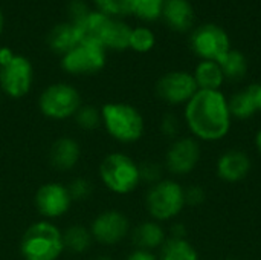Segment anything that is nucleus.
<instances>
[{"label": "nucleus", "instance_id": "nucleus-1", "mask_svg": "<svg viewBox=\"0 0 261 260\" xmlns=\"http://www.w3.org/2000/svg\"><path fill=\"white\" fill-rule=\"evenodd\" d=\"M184 121L197 141L216 143L223 139L232 126L226 97L220 90H197L185 104Z\"/></svg>", "mask_w": 261, "mask_h": 260}, {"label": "nucleus", "instance_id": "nucleus-2", "mask_svg": "<svg viewBox=\"0 0 261 260\" xmlns=\"http://www.w3.org/2000/svg\"><path fill=\"white\" fill-rule=\"evenodd\" d=\"M63 253V231L50 221L34 222L21 236L20 254L23 260H58Z\"/></svg>", "mask_w": 261, "mask_h": 260}, {"label": "nucleus", "instance_id": "nucleus-3", "mask_svg": "<svg viewBox=\"0 0 261 260\" xmlns=\"http://www.w3.org/2000/svg\"><path fill=\"white\" fill-rule=\"evenodd\" d=\"M101 120L106 132L121 144H133L144 136V116L128 103H106L101 107Z\"/></svg>", "mask_w": 261, "mask_h": 260}, {"label": "nucleus", "instance_id": "nucleus-4", "mask_svg": "<svg viewBox=\"0 0 261 260\" xmlns=\"http://www.w3.org/2000/svg\"><path fill=\"white\" fill-rule=\"evenodd\" d=\"M98 172L104 187L115 195H130L141 184L139 164L122 152L104 156Z\"/></svg>", "mask_w": 261, "mask_h": 260}, {"label": "nucleus", "instance_id": "nucleus-5", "mask_svg": "<svg viewBox=\"0 0 261 260\" xmlns=\"http://www.w3.org/2000/svg\"><path fill=\"white\" fill-rule=\"evenodd\" d=\"M185 207V188L174 179H161L145 195L147 213L159 224L176 219Z\"/></svg>", "mask_w": 261, "mask_h": 260}, {"label": "nucleus", "instance_id": "nucleus-6", "mask_svg": "<svg viewBox=\"0 0 261 260\" xmlns=\"http://www.w3.org/2000/svg\"><path fill=\"white\" fill-rule=\"evenodd\" d=\"M81 107L80 92L67 83H55L47 86L38 98L40 112L54 121H63L75 116Z\"/></svg>", "mask_w": 261, "mask_h": 260}, {"label": "nucleus", "instance_id": "nucleus-7", "mask_svg": "<svg viewBox=\"0 0 261 260\" xmlns=\"http://www.w3.org/2000/svg\"><path fill=\"white\" fill-rule=\"evenodd\" d=\"M34 81V69L31 61L23 55L12 58L0 66V87L9 98L18 100L29 93Z\"/></svg>", "mask_w": 261, "mask_h": 260}, {"label": "nucleus", "instance_id": "nucleus-8", "mask_svg": "<svg viewBox=\"0 0 261 260\" xmlns=\"http://www.w3.org/2000/svg\"><path fill=\"white\" fill-rule=\"evenodd\" d=\"M200 158V141L193 136L176 138L165 153V169L173 176H185L197 167Z\"/></svg>", "mask_w": 261, "mask_h": 260}, {"label": "nucleus", "instance_id": "nucleus-9", "mask_svg": "<svg viewBox=\"0 0 261 260\" xmlns=\"http://www.w3.org/2000/svg\"><path fill=\"white\" fill-rule=\"evenodd\" d=\"M106 66V49L99 44L80 43L61 58V67L72 75H92Z\"/></svg>", "mask_w": 261, "mask_h": 260}, {"label": "nucleus", "instance_id": "nucleus-10", "mask_svg": "<svg viewBox=\"0 0 261 260\" xmlns=\"http://www.w3.org/2000/svg\"><path fill=\"white\" fill-rule=\"evenodd\" d=\"M199 87L194 75L184 70H174L162 75L156 84L158 97L170 106H185L196 93Z\"/></svg>", "mask_w": 261, "mask_h": 260}, {"label": "nucleus", "instance_id": "nucleus-11", "mask_svg": "<svg viewBox=\"0 0 261 260\" xmlns=\"http://www.w3.org/2000/svg\"><path fill=\"white\" fill-rule=\"evenodd\" d=\"M92 239L101 245H116L122 242L132 231L128 218L119 210H106L99 213L90 225Z\"/></svg>", "mask_w": 261, "mask_h": 260}, {"label": "nucleus", "instance_id": "nucleus-12", "mask_svg": "<svg viewBox=\"0 0 261 260\" xmlns=\"http://www.w3.org/2000/svg\"><path fill=\"white\" fill-rule=\"evenodd\" d=\"M191 48L202 60L217 63L231 51L228 34L216 25H205L196 29L191 35Z\"/></svg>", "mask_w": 261, "mask_h": 260}, {"label": "nucleus", "instance_id": "nucleus-13", "mask_svg": "<svg viewBox=\"0 0 261 260\" xmlns=\"http://www.w3.org/2000/svg\"><path fill=\"white\" fill-rule=\"evenodd\" d=\"M34 204L40 216L46 221H54L69 213L73 201L66 185L60 182H46L35 192Z\"/></svg>", "mask_w": 261, "mask_h": 260}, {"label": "nucleus", "instance_id": "nucleus-14", "mask_svg": "<svg viewBox=\"0 0 261 260\" xmlns=\"http://www.w3.org/2000/svg\"><path fill=\"white\" fill-rule=\"evenodd\" d=\"M252 169V161L246 152L232 149L225 152L216 164L217 176L228 184H236L243 181Z\"/></svg>", "mask_w": 261, "mask_h": 260}, {"label": "nucleus", "instance_id": "nucleus-15", "mask_svg": "<svg viewBox=\"0 0 261 260\" xmlns=\"http://www.w3.org/2000/svg\"><path fill=\"white\" fill-rule=\"evenodd\" d=\"M81 158V147L76 139L70 136H61L55 139L49 149V162L55 170L69 172Z\"/></svg>", "mask_w": 261, "mask_h": 260}, {"label": "nucleus", "instance_id": "nucleus-16", "mask_svg": "<svg viewBox=\"0 0 261 260\" xmlns=\"http://www.w3.org/2000/svg\"><path fill=\"white\" fill-rule=\"evenodd\" d=\"M130 238L135 248L154 253V250H159L167 241V233L159 222L151 219L136 225L130 231Z\"/></svg>", "mask_w": 261, "mask_h": 260}, {"label": "nucleus", "instance_id": "nucleus-17", "mask_svg": "<svg viewBox=\"0 0 261 260\" xmlns=\"http://www.w3.org/2000/svg\"><path fill=\"white\" fill-rule=\"evenodd\" d=\"M232 120H249L258 112V84H251L236 92L228 100Z\"/></svg>", "mask_w": 261, "mask_h": 260}, {"label": "nucleus", "instance_id": "nucleus-18", "mask_svg": "<svg viewBox=\"0 0 261 260\" xmlns=\"http://www.w3.org/2000/svg\"><path fill=\"white\" fill-rule=\"evenodd\" d=\"M162 15L176 31L190 29L194 20V11L188 0H165Z\"/></svg>", "mask_w": 261, "mask_h": 260}, {"label": "nucleus", "instance_id": "nucleus-19", "mask_svg": "<svg viewBox=\"0 0 261 260\" xmlns=\"http://www.w3.org/2000/svg\"><path fill=\"white\" fill-rule=\"evenodd\" d=\"M49 48L57 54H67L73 48L80 44V35L73 23H61L57 25L47 37Z\"/></svg>", "mask_w": 261, "mask_h": 260}, {"label": "nucleus", "instance_id": "nucleus-20", "mask_svg": "<svg viewBox=\"0 0 261 260\" xmlns=\"http://www.w3.org/2000/svg\"><path fill=\"white\" fill-rule=\"evenodd\" d=\"M159 260H200L194 245L187 238H167L159 248Z\"/></svg>", "mask_w": 261, "mask_h": 260}, {"label": "nucleus", "instance_id": "nucleus-21", "mask_svg": "<svg viewBox=\"0 0 261 260\" xmlns=\"http://www.w3.org/2000/svg\"><path fill=\"white\" fill-rule=\"evenodd\" d=\"M193 75L199 90H220L225 81V75L217 61L202 60Z\"/></svg>", "mask_w": 261, "mask_h": 260}, {"label": "nucleus", "instance_id": "nucleus-22", "mask_svg": "<svg viewBox=\"0 0 261 260\" xmlns=\"http://www.w3.org/2000/svg\"><path fill=\"white\" fill-rule=\"evenodd\" d=\"M130 35L132 28H128L125 23L119 20H110L104 37H102V46L104 49H115V51H124L130 48Z\"/></svg>", "mask_w": 261, "mask_h": 260}, {"label": "nucleus", "instance_id": "nucleus-23", "mask_svg": "<svg viewBox=\"0 0 261 260\" xmlns=\"http://www.w3.org/2000/svg\"><path fill=\"white\" fill-rule=\"evenodd\" d=\"M63 242H64V251L73 254H83L90 248L93 239L89 228L83 225H72L66 231H63Z\"/></svg>", "mask_w": 261, "mask_h": 260}, {"label": "nucleus", "instance_id": "nucleus-24", "mask_svg": "<svg viewBox=\"0 0 261 260\" xmlns=\"http://www.w3.org/2000/svg\"><path fill=\"white\" fill-rule=\"evenodd\" d=\"M222 72L225 75V80H232V81H239L242 80L246 72H248V61L246 57L240 52V51H234L231 49L220 61H219Z\"/></svg>", "mask_w": 261, "mask_h": 260}, {"label": "nucleus", "instance_id": "nucleus-25", "mask_svg": "<svg viewBox=\"0 0 261 260\" xmlns=\"http://www.w3.org/2000/svg\"><path fill=\"white\" fill-rule=\"evenodd\" d=\"M73 118H75L78 127L83 129V130H95L99 126H102L101 109H98L95 106H90V104L81 106Z\"/></svg>", "mask_w": 261, "mask_h": 260}, {"label": "nucleus", "instance_id": "nucleus-26", "mask_svg": "<svg viewBox=\"0 0 261 260\" xmlns=\"http://www.w3.org/2000/svg\"><path fill=\"white\" fill-rule=\"evenodd\" d=\"M101 12L107 15H127L135 12L136 0H95Z\"/></svg>", "mask_w": 261, "mask_h": 260}, {"label": "nucleus", "instance_id": "nucleus-27", "mask_svg": "<svg viewBox=\"0 0 261 260\" xmlns=\"http://www.w3.org/2000/svg\"><path fill=\"white\" fill-rule=\"evenodd\" d=\"M154 46V35L148 28H135L130 35V48L136 52H148Z\"/></svg>", "mask_w": 261, "mask_h": 260}, {"label": "nucleus", "instance_id": "nucleus-28", "mask_svg": "<svg viewBox=\"0 0 261 260\" xmlns=\"http://www.w3.org/2000/svg\"><path fill=\"white\" fill-rule=\"evenodd\" d=\"M165 0H136L135 14L144 20H156L164 9Z\"/></svg>", "mask_w": 261, "mask_h": 260}, {"label": "nucleus", "instance_id": "nucleus-29", "mask_svg": "<svg viewBox=\"0 0 261 260\" xmlns=\"http://www.w3.org/2000/svg\"><path fill=\"white\" fill-rule=\"evenodd\" d=\"M69 190V195L72 198L73 202H80V201H86L90 198L92 192H93V185L89 179L86 178H75L69 182V185H66Z\"/></svg>", "mask_w": 261, "mask_h": 260}, {"label": "nucleus", "instance_id": "nucleus-30", "mask_svg": "<svg viewBox=\"0 0 261 260\" xmlns=\"http://www.w3.org/2000/svg\"><path fill=\"white\" fill-rule=\"evenodd\" d=\"M139 173H141V182H147L148 185H153L159 182L162 178V167L158 162L145 161L139 164Z\"/></svg>", "mask_w": 261, "mask_h": 260}, {"label": "nucleus", "instance_id": "nucleus-31", "mask_svg": "<svg viewBox=\"0 0 261 260\" xmlns=\"http://www.w3.org/2000/svg\"><path fill=\"white\" fill-rule=\"evenodd\" d=\"M206 192L200 185H191L185 188V204L190 207H199L205 202Z\"/></svg>", "mask_w": 261, "mask_h": 260}, {"label": "nucleus", "instance_id": "nucleus-32", "mask_svg": "<svg viewBox=\"0 0 261 260\" xmlns=\"http://www.w3.org/2000/svg\"><path fill=\"white\" fill-rule=\"evenodd\" d=\"M179 129H180V126H179V120L173 115V113H167L164 118H162V121H161V130H162V133L165 135V136H168V138H177V133H179Z\"/></svg>", "mask_w": 261, "mask_h": 260}, {"label": "nucleus", "instance_id": "nucleus-33", "mask_svg": "<svg viewBox=\"0 0 261 260\" xmlns=\"http://www.w3.org/2000/svg\"><path fill=\"white\" fill-rule=\"evenodd\" d=\"M87 14H89L87 5H84L83 2L75 0V2L70 3V6H69V15H70V18H72V23H78V21H80L81 18H84Z\"/></svg>", "mask_w": 261, "mask_h": 260}, {"label": "nucleus", "instance_id": "nucleus-34", "mask_svg": "<svg viewBox=\"0 0 261 260\" xmlns=\"http://www.w3.org/2000/svg\"><path fill=\"white\" fill-rule=\"evenodd\" d=\"M125 260H159L158 254H154L153 251H147V250H138L135 248Z\"/></svg>", "mask_w": 261, "mask_h": 260}, {"label": "nucleus", "instance_id": "nucleus-35", "mask_svg": "<svg viewBox=\"0 0 261 260\" xmlns=\"http://www.w3.org/2000/svg\"><path fill=\"white\" fill-rule=\"evenodd\" d=\"M187 236V230L182 224H174L171 227V238H185Z\"/></svg>", "mask_w": 261, "mask_h": 260}, {"label": "nucleus", "instance_id": "nucleus-36", "mask_svg": "<svg viewBox=\"0 0 261 260\" xmlns=\"http://www.w3.org/2000/svg\"><path fill=\"white\" fill-rule=\"evenodd\" d=\"M255 147H257L258 153L261 155V129L257 132V135H255Z\"/></svg>", "mask_w": 261, "mask_h": 260}, {"label": "nucleus", "instance_id": "nucleus-37", "mask_svg": "<svg viewBox=\"0 0 261 260\" xmlns=\"http://www.w3.org/2000/svg\"><path fill=\"white\" fill-rule=\"evenodd\" d=\"M258 112H261V84H258Z\"/></svg>", "mask_w": 261, "mask_h": 260}, {"label": "nucleus", "instance_id": "nucleus-38", "mask_svg": "<svg viewBox=\"0 0 261 260\" xmlns=\"http://www.w3.org/2000/svg\"><path fill=\"white\" fill-rule=\"evenodd\" d=\"M93 260H113L112 257H109V256H99V257H96V259Z\"/></svg>", "mask_w": 261, "mask_h": 260}, {"label": "nucleus", "instance_id": "nucleus-39", "mask_svg": "<svg viewBox=\"0 0 261 260\" xmlns=\"http://www.w3.org/2000/svg\"><path fill=\"white\" fill-rule=\"evenodd\" d=\"M3 29V15H2V11H0V32Z\"/></svg>", "mask_w": 261, "mask_h": 260}, {"label": "nucleus", "instance_id": "nucleus-40", "mask_svg": "<svg viewBox=\"0 0 261 260\" xmlns=\"http://www.w3.org/2000/svg\"><path fill=\"white\" fill-rule=\"evenodd\" d=\"M223 260H239V259H223Z\"/></svg>", "mask_w": 261, "mask_h": 260}]
</instances>
